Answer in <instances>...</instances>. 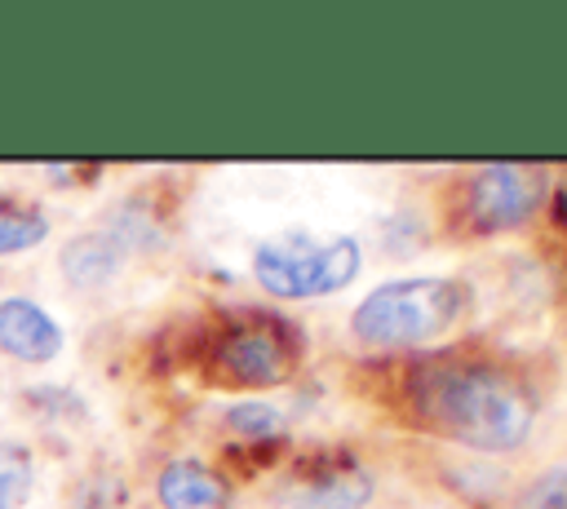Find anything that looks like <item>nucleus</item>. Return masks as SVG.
Returning <instances> with one entry per match:
<instances>
[{
    "label": "nucleus",
    "mask_w": 567,
    "mask_h": 509,
    "mask_svg": "<svg viewBox=\"0 0 567 509\" xmlns=\"http://www.w3.org/2000/svg\"><path fill=\"white\" fill-rule=\"evenodd\" d=\"M545 199V173L523 164H487L465 181V217L474 230H514Z\"/></svg>",
    "instance_id": "4"
},
{
    "label": "nucleus",
    "mask_w": 567,
    "mask_h": 509,
    "mask_svg": "<svg viewBox=\"0 0 567 509\" xmlns=\"http://www.w3.org/2000/svg\"><path fill=\"white\" fill-rule=\"evenodd\" d=\"M120 243L111 235H84V239H71L66 252H62V270L71 283L80 288H97L106 283L115 270H120Z\"/></svg>",
    "instance_id": "9"
},
{
    "label": "nucleus",
    "mask_w": 567,
    "mask_h": 509,
    "mask_svg": "<svg viewBox=\"0 0 567 509\" xmlns=\"http://www.w3.org/2000/svg\"><path fill=\"white\" fill-rule=\"evenodd\" d=\"M523 509H567V478H563V474L540 478V482L527 491Z\"/></svg>",
    "instance_id": "13"
},
{
    "label": "nucleus",
    "mask_w": 567,
    "mask_h": 509,
    "mask_svg": "<svg viewBox=\"0 0 567 509\" xmlns=\"http://www.w3.org/2000/svg\"><path fill=\"white\" fill-rule=\"evenodd\" d=\"M31 451L22 443H0V509H18L31 496Z\"/></svg>",
    "instance_id": "12"
},
{
    "label": "nucleus",
    "mask_w": 567,
    "mask_h": 509,
    "mask_svg": "<svg viewBox=\"0 0 567 509\" xmlns=\"http://www.w3.org/2000/svg\"><path fill=\"white\" fill-rule=\"evenodd\" d=\"M155 491H159V505L164 509H226V500H230L226 482L213 469H204L199 460H173V465H164Z\"/></svg>",
    "instance_id": "8"
},
{
    "label": "nucleus",
    "mask_w": 567,
    "mask_h": 509,
    "mask_svg": "<svg viewBox=\"0 0 567 509\" xmlns=\"http://www.w3.org/2000/svg\"><path fill=\"white\" fill-rule=\"evenodd\" d=\"M217 372L235 385H279L292 372V345L275 328V319L230 328L217 345Z\"/></svg>",
    "instance_id": "5"
},
{
    "label": "nucleus",
    "mask_w": 567,
    "mask_h": 509,
    "mask_svg": "<svg viewBox=\"0 0 567 509\" xmlns=\"http://www.w3.org/2000/svg\"><path fill=\"white\" fill-rule=\"evenodd\" d=\"M412 407L434 434L492 456L523 447L536 420L532 394L509 372L452 354L425 359L416 367Z\"/></svg>",
    "instance_id": "1"
},
{
    "label": "nucleus",
    "mask_w": 567,
    "mask_h": 509,
    "mask_svg": "<svg viewBox=\"0 0 567 509\" xmlns=\"http://www.w3.org/2000/svg\"><path fill=\"white\" fill-rule=\"evenodd\" d=\"M372 500V478L354 460L301 469V478L284 491L288 509H363Z\"/></svg>",
    "instance_id": "6"
},
{
    "label": "nucleus",
    "mask_w": 567,
    "mask_h": 509,
    "mask_svg": "<svg viewBox=\"0 0 567 509\" xmlns=\"http://www.w3.org/2000/svg\"><path fill=\"white\" fill-rule=\"evenodd\" d=\"M49 230V221L27 208V204H13V199H0V257L4 252H27L31 243H40Z\"/></svg>",
    "instance_id": "10"
},
{
    "label": "nucleus",
    "mask_w": 567,
    "mask_h": 509,
    "mask_svg": "<svg viewBox=\"0 0 567 509\" xmlns=\"http://www.w3.org/2000/svg\"><path fill=\"white\" fill-rule=\"evenodd\" d=\"M465 283L456 279H394L372 288L354 314L350 332L372 350H412L452 332L465 314Z\"/></svg>",
    "instance_id": "2"
},
{
    "label": "nucleus",
    "mask_w": 567,
    "mask_h": 509,
    "mask_svg": "<svg viewBox=\"0 0 567 509\" xmlns=\"http://www.w3.org/2000/svg\"><path fill=\"white\" fill-rule=\"evenodd\" d=\"M0 350H9L13 359H27V363H49L62 350V328L35 301L9 297V301H0Z\"/></svg>",
    "instance_id": "7"
},
{
    "label": "nucleus",
    "mask_w": 567,
    "mask_h": 509,
    "mask_svg": "<svg viewBox=\"0 0 567 509\" xmlns=\"http://www.w3.org/2000/svg\"><path fill=\"white\" fill-rule=\"evenodd\" d=\"M252 274L266 292L284 301L328 297L354 283L359 274V243L350 235L319 239L310 230H288L279 239H266L252 252Z\"/></svg>",
    "instance_id": "3"
},
{
    "label": "nucleus",
    "mask_w": 567,
    "mask_h": 509,
    "mask_svg": "<svg viewBox=\"0 0 567 509\" xmlns=\"http://www.w3.org/2000/svg\"><path fill=\"white\" fill-rule=\"evenodd\" d=\"M226 425H230L239 438H248V443H266V447L284 438V416H279L270 403H257V398L235 403V407L226 412Z\"/></svg>",
    "instance_id": "11"
}]
</instances>
